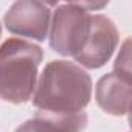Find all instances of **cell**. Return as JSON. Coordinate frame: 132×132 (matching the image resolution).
<instances>
[{"label":"cell","mask_w":132,"mask_h":132,"mask_svg":"<svg viewBox=\"0 0 132 132\" xmlns=\"http://www.w3.org/2000/svg\"><path fill=\"white\" fill-rule=\"evenodd\" d=\"M132 84L121 79L115 73L104 75L96 82L95 98L98 106L109 115L123 117L130 110L132 101Z\"/></svg>","instance_id":"cell-6"},{"label":"cell","mask_w":132,"mask_h":132,"mask_svg":"<svg viewBox=\"0 0 132 132\" xmlns=\"http://www.w3.org/2000/svg\"><path fill=\"white\" fill-rule=\"evenodd\" d=\"M0 36H2V25H0Z\"/></svg>","instance_id":"cell-9"},{"label":"cell","mask_w":132,"mask_h":132,"mask_svg":"<svg viewBox=\"0 0 132 132\" xmlns=\"http://www.w3.org/2000/svg\"><path fill=\"white\" fill-rule=\"evenodd\" d=\"M92 14L78 3L57 5L50 22V47L62 56H76L84 47L90 31Z\"/></svg>","instance_id":"cell-3"},{"label":"cell","mask_w":132,"mask_h":132,"mask_svg":"<svg viewBox=\"0 0 132 132\" xmlns=\"http://www.w3.org/2000/svg\"><path fill=\"white\" fill-rule=\"evenodd\" d=\"M87 124V113H59L37 110L36 115L20 124L14 132H82Z\"/></svg>","instance_id":"cell-7"},{"label":"cell","mask_w":132,"mask_h":132,"mask_svg":"<svg viewBox=\"0 0 132 132\" xmlns=\"http://www.w3.org/2000/svg\"><path fill=\"white\" fill-rule=\"evenodd\" d=\"M120 42L115 23L103 14H92L90 31L81 51L75 56L79 67L100 69L112 57Z\"/></svg>","instance_id":"cell-4"},{"label":"cell","mask_w":132,"mask_h":132,"mask_svg":"<svg viewBox=\"0 0 132 132\" xmlns=\"http://www.w3.org/2000/svg\"><path fill=\"white\" fill-rule=\"evenodd\" d=\"M112 73H115L121 79L130 82L132 75H130V39L129 37L124 40V44L120 48V53H118V56L115 59Z\"/></svg>","instance_id":"cell-8"},{"label":"cell","mask_w":132,"mask_h":132,"mask_svg":"<svg viewBox=\"0 0 132 132\" xmlns=\"http://www.w3.org/2000/svg\"><path fill=\"white\" fill-rule=\"evenodd\" d=\"M10 33L33 40H45L50 31V6L37 0H20L10 6L3 17Z\"/></svg>","instance_id":"cell-5"},{"label":"cell","mask_w":132,"mask_h":132,"mask_svg":"<svg viewBox=\"0 0 132 132\" xmlns=\"http://www.w3.org/2000/svg\"><path fill=\"white\" fill-rule=\"evenodd\" d=\"M92 98L89 73L70 61H51L37 78L33 104L37 110L79 113Z\"/></svg>","instance_id":"cell-1"},{"label":"cell","mask_w":132,"mask_h":132,"mask_svg":"<svg viewBox=\"0 0 132 132\" xmlns=\"http://www.w3.org/2000/svg\"><path fill=\"white\" fill-rule=\"evenodd\" d=\"M42 48L25 39H8L0 47V98L23 104L33 98Z\"/></svg>","instance_id":"cell-2"}]
</instances>
